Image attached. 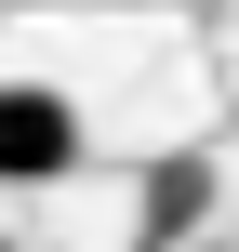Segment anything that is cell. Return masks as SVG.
<instances>
[{"label": "cell", "instance_id": "cell-1", "mask_svg": "<svg viewBox=\"0 0 239 252\" xmlns=\"http://www.w3.org/2000/svg\"><path fill=\"white\" fill-rule=\"evenodd\" d=\"M80 173V106L53 80H0V186H53Z\"/></svg>", "mask_w": 239, "mask_h": 252}, {"label": "cell", "instance_id": "cell-2", "mask_svg": "<svg viewBox=\"0 0 239 252\" xmlns=\"http://www.w3.org/2000/svg\"><path fill=\"white\" fill-rule=\"evenodd\" d=\"M186 186H200V173H160V199H146V239H133V252H173V213H186Z\"/></svg>", "mask_w": 239, "mask_h": 252}, {"label": "cell", "instance_id": "cell-3", "mask_svg": "<svg viewBox=\"0 0 239 252\" xmlns=\"http://www.w3.org/2000/svg\"><path fill=\"white\" fill-rule=\"evenodd\" d=\"M0 252H13V239H0Z\"/></svg>", "mask_w": 239, "mask_h": 252}]
</instances>
